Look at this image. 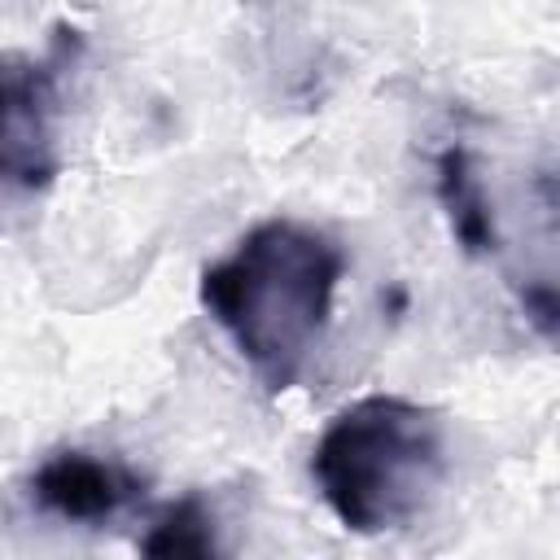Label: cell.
Instances as JSON below:
<instances>
[{"label":"cell","instance_id":"obj_5","mask_svg":"<svg viewBox=\"0 0 560 560\" xmlns=\"http://www.w3.org/2000/svg\"><path fill=\"white\" fill-rule=\"evenodd\" d=\"M438 197H442V206L451 214V228L464 241V249L494 254L499 236H494L490 197H486V184H481V175H477V166L464 149H446L438 158Z\"/></svg>","mask_w":560,"mask_h":560},{"label":"cell","instance_id":"obj_4","mask_svg":"<svg viewBox=\"0 0 560 560\" xmlns=\"http://www.w3.org/2000/svg\"><path fill=\"white\" fill-rule=\"evenodd\" d=\"M26 490H31V503L57 521L101 525V521H114L140 494V481L118 459L66 446V451H52L26 477Z\"/></svg>","mask_w":560,"mask_h":560},{"label":"cell","instance_id":"obj_3","mask_svg":"<svg viewBox=\"0 0 560 560\" xmlns=\"http://www.w3.org/2000/svg\"><path fill=\"white\" fill-rule=\"evenodd\" d=\"M61 171L57 70L31 52H0V188L44 192Z\"/></svg>","mask_w":560,"mask_h":560},{"label":"cell","instance_id":"obj_6","mask_svg":"<svg viewBox=\"0 0 560 560\" xmlns=\"http://www.w3.org/2000/svg\"><path fill=\"white\" fill-rule=\"evenodd\" d=\"M140 560H223L206 499L184 494L166 503L140 534Z\"/></svg>","mask_w":560,"mask_h":560},{"label":"cell","instance_id":"obj_2","mask_svg":"<svg viewBox=\"0 0 560 560\" xmlns=\"http://www.w3.org/2000/svg\"><path fill=\"white\" fill-rule=\"evenodd\" d=\"M311 477L346 529H402L446 477V424L433 407L398 394L359 398L319 433Z\"/></svg>","mask_w":560,"mask_h":560},{"label":"cell","instance_id":"obj_1","mask_svg":"<svg viewBox=\"0 0 560 560\" xmlns=\"http://www.w3.org/2000/svg\"><path fill=\"white\" fill-rule=\"evenodd\" d=\"M346 271L341 245L298 219H262L201 271V306L267 389H289L319 346Z\"/></svg>","mask_w":560,"mask_h":560}]
</instances>
